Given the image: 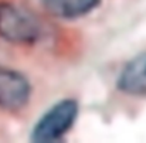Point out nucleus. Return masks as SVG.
Returning a JSON list of instances; mask_svg holds the SVG:
<instances>
[{
  "instance_id": "f257e3e1",
  "label": "nucleus",
  "mask_w": 146,
  "mask_h": 143,
  "mask_svg": "<svg viewBox=\"0 0 146 143\" xmlns=\"http://www.w3.org/2000/svg\"><path fill=\"white\" fill-rule=\"evenodd\" d=\"M43 37L41 21L27 9L0 1V38L16 46H33Z\"/></svg>"
},
{
  "instance_id": "f03ea898",
  "label": "nucleus",
  "mask_w": 146,
  "mask_h": 143,
  "mask_svg": "<svg viewBox=\"0 0 146 143\" xmlns=\"http://www.w3.org/2000/svg\"><path fill=\"white\" fill-rule=\"evenodd\" d=\"M80 112L75 99H61L40 116L34 123L30 140L36 143H54L61 140L74 126Z\"/></svg>"
},
{
  "instance_id": "7ed1b4c3",
  "label": "nucleus",
  "mask_w": 146,
  "mask_h": 143,
  "mask_svg": "<svg viewBox=\"0 0 146 143\" xmlns=\"http://www.w3.org/2000/svg\"><path fill=\"white\" fill-rule=\"evenodd\" d=\"M31 98L29 78L13 68L0 65V109L17 112L27 106Z\"/></svg>"
},
{
  "instance_id": "20e7f679",
  "label": "nucleus",
  "mask_w": 146,
  "mask_h": 143,
  "mask_svg": "<svg viewBox=\"0 0 146 143\" xmlns=\"http://www.w3.org/2000/svg\"><path fill=\"white\" fill-rule=\"evenodd\" d=\"M116 88L125 95L146 98V51L123 65L116 79Z\"/></svg>"
},
{
  "instance_id": "39448f33",
  "label": "nucleus",
  "mask_w": 146,
  "mask_h": 143,
  "mask_svg": "<svg viewBox=\"0 0 146 143\" xmlns=\"http://www.w3.org/2000/svg\"><path fill=\"white\" fill-rule=\"evenodd\" d=\"M102 0H41L44 10L64 20H74L84 17L101 6Z\"/></svg>"
}]
</instances>
